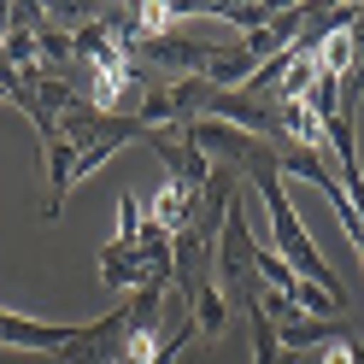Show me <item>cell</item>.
I'll use <instances>...</instances> for the list:
<instances>
[{"label": "cell", "instance_id": "ba28073f", "mask_svg": "<svg viewBox=\"0 0 364 364\" xmlns=\"http://www.w3.org/2000/svg\"><path fill=\"white\" fill-rule=\"evenodd\" d=\"M0 100H6V82H0Z\"/></svg>", "mask_w": 364, "mask_h": 364}, {"label": "cell", "instance_id": "52a82bcc", "mask_svg": "<svg viewBox=\"0 0 364 364\" xmlns=\"http://www.w3.org/2000/svg\"><path fill=\"white\" fill-rule=\"evenodd\" d=\"M358 358H364L358 335H347V341H335V347H323V364H358Z\"/></svg>", "mask_w": 364, "mask_h": 364}, {"label": "cell", "instance_id": "8992f818", "mask_svg": "<svg viewBox=\"0 0 364 364\" xmlns=\"http://www.w3.org/2000/svg\"><path fill=\"white\" fill-rule=\"evenodd\" d=\"M253 270H259V277L277 288V294H288V300H294V282H300V277L288 270V259L277 253V247H259V241H253Z\"/></svg>", "mask_w": 364, "mask_h": 364}, {"label": "cell", "instance_id": "277c9868", "mask_svg": "<svg viewBox=\"0 0 364 364\" xmlns=\"http://www.w3.org/2000/svg\"><path fill=\"white\" fill-rule=\"evenodd\" d=\"M353 335V323L347 317H294V323H282L277 329V347L282 353H306V347H335V341H347Z\"/></svg>", "mask_w": 364, "mask_h": 364}, {"label": "cell", "instance_id": "7a4b0ae2", "mask_svg": "<svg viewBox=\"0 0 364 364\" xmlns=\"http://www.w3.org/2000/svg\"><path fill=\"white\" fill-rule=\"evenodd\" d=\"M212 277L218 294L230 311H247L259 300V270H253V230H247V212H241V194L230 200L223 212V230H218V253H212Z\"/></svg>", "mask_w": 364, "mask_h": 364}, {"label": "cell", "instance_id": "3957f363", "mask_svg": "<svg viewBox=\"0 0 364 364\" xmlns=\"http://www.w3.org/2000/svg\"><path fill=\"white\" fill-rule=\"evenodd\" d=\"M82 323H41V317H24V311H0V347L12 353H65L77 341Z\"/></svg>", "mask_w": 364, "mask_h": 364}, {"label": "cell", "instance_id": "6da1fadb", "mask_svg": "<svg viewBox=\"0 0 364 364\" xmlns=\"http://www.w3.org/2000/svg\"><path fill=\"white\" fill-rule=\"evenodd\" d=\"M247 182L259 188V200H264V212H270V230H277V253L288 259V270L300 282H311V288H323L329 300H341L347 306V288H341V277H335V264L317 253V241L306 235V223H300V212H294V200L282 194V176H277V159H264V165H253V171H241Z\"/></svg>", "mask_w": 364, "mask_h": 364}, {"label": "cell", "instance_id": "9c48e42d", "mask_svg": "<svg viewBox=\"0 0 364 364\" xmlns=\"http://www.w3.org/2000/svg\"><path fill=\"white\" fill-rule=\"evenodd\" d=\"M358 364H364V358H358Z\"/></svg>", "mask_w": 364, "mask_h": 364}, {"label": "cell", "instance_id": "5b68a950", "mask_svg": "<svg viewBox=\"0 0 364 364\" xmlns=\"http://www.w3.org/2000/svg\"><path fill=\"white\" fill-rule=\"evenodd\" d=\"M206 18H218V24H230V30H241V36H253V30H264L270 18H277V6H264V0H247V6H200Z\"/></svg>", "mask_w": 364, "mask_h": 364}]
</instances>
